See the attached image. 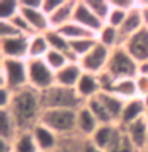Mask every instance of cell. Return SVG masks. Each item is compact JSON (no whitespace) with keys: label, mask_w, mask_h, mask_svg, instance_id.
<instances>
[{"label":"cell","mask_w":148,"mask_h":152,"mask_svg":"<svg viewBox=\"0 0 148 152\" xmlns=\"http://www.w3.org/2000/svg\"><path fill=\"white\" fill-rule=\"evenodd\" d=\"M123 128V126H121ZM126 131V134L129 136V139L132 141V144L137 147L139 152H143L147 149V144H148V120L145 117L140 118V120L131 123L123 128Z\"/></svg>","instance_id":"cell-17"},{"label":"cell","mask_w":148,"mask_h":152,"mask_svg":"<svg viewBox=\"0 0 148 152\" xmlns=\"http://www.w3.org/2000/svg\"><path fill=\"white\" fill-rule=\"evenodd\" d=\"M62 2H64V0H42V10L48 16H51L57 8L62 5Z\"/></svg>","instance_id":"cell-40"},{"label":"cell","mask_w":148,"mask_h":152,"mask_svg":"<svg viewBox=\"0 0 148 152\" xmlns=\"http://www.w3.org/2000/svg\"><path fill=\"white\" fill-rule=\"evenodd\" d=\"M110 53H112V50H108L104 45L97 43L96 47H94L86 56H83L78 63H80L81 69H83L84 72L99 75V74L105 72L107 64H108V59H110Z\"/></svg>","instance_id":"cell-8"},{"label":"cell","mask_w":148,"mask_h":152,"mask_svg":"<svg viewBox=\"0 0 148 152\" xmlns=\"http://www.w3.org/2000/svg\"><path fill=\"white\" fill-rule=\"evenodd\" d=\"M49 43L45 34H34L29 39V59H40L48 55Z\"/></svg>","instance_id":"cell-23"},{"label":"cell","mask_w":148,"mask_h":152,"mask_svg":"<svg viewBox=\"0 0 148 152\" xmlns=\"http://www.w3.org/2000/svg\"><path fill=\"white\" fill-rule=\"evenodd\" d=\"M120 133H121V126L118 125V123H113V125H100L96 130V133L91 136L89 141H91L94 146H97L99 149L107 152Z\"/></svg>","instance_id":"cell-16"},{"label":"cell","mask_w":148,"mask_h":152,"mask_svg":"<svg viewBox=\"0 0 148 152\" xmlns=\"http://www.w3.org/2000/svg\"><path fill=\"white\" fill-rule=\"evenodd\" d=\"M32 136H34L40 152H54L61 142V136H57L54 131L48 128L46 125H43L42 122L37 126H34Z\"/></svg>","instance_id":"cell-13"},{"label":"cell","mask_w":148,"mask_h":152,"mask_svg":"<svg viewBox=\"0 0 148 152\" xmlns=\"http://www.w3.org/2000/svg\"><path fill=\"white\" fill-rule=\"evenodd\" d=\"M107 152H139L137 147L132 144V141L126 134V131L121 128V133L118 134V138L115 139V142L110 146V149Z\"/></svg>","instance_id":"cell-35"},{"label":"cell","mask_w":148,"mask_h":152,"mask_svg":"<svg viewBox=\"0 0 148 152\" xmlns=\"http://www.w3.org/2000/svg\"><path fill=\"white\" fill-rule=\"evenodd\" d=\"M75 7L77 2L73 0H64L62 5L49 16V23H51V29H62L64 26L70 24L73 21V15H75Z\"/></svg>","instance_id":"cell-20"},{"label":"cell","mask_w":148,"mask_h":152,"mask_svg":"<svg viewBox=\"0 0 148 152\" xmlns=\"http://www.w3.org/2000/svg\"><path fill=\"white\" fill-rule=\"evenodd\" d=\"M43 102V109H70L78 110L83 107L86 102L78 96L75 88H67V87H59L53 85L51 88L45 90L40 93Z\"/></svg>","instance_id":"cell-2"},{"label":"cell","mask_w":148,"mask_h":152,"mask_svg":"<svg viewBox=\"0 0 148 152\" xmlns=\"http://www.w3.org/2000/svg\"><path fill=\"white\" fill-rule=\"evenodd\" d=\"M19 133H21V130H19L11 110L0 109V139L13 142Z\"/></svg>","instance_id":"cell-21"},{"label":"cell","mask_w":148,"mask_h":152,"mask_svg":"<svg viewBox=\"0 0 148 152\" xmlns=\"http://www.w3.org/2000/svg\"><path fill=\"white\" fill-rule=\"evenodd\" d=\"M147 149H148V144H147ZM147 149H145V151H147Z\"/></svg>","instance_id":"cell-46"},{"label":"cell","mask_w":148,"mask_h":152,"mask_svg":"<svg viewBox=\"0 0 148 152\" xmlns=\"http://www.w3.org/2000/svg\"><path fill=\"white\" fill-rule=\"evenodd\" d=\"M83 142L84 139L78 134L69 138H61V142L54 152H83Z\"/></svg>","instance_id":"cell-33"},{"label":"cell","mask_w":148,"mask_h":152,"mask_svg":"<svg viewBox=\"0 0 148 152\" xmlns=\"http://www.w3.org/2000/svg\"><path fill=\"white\" fill-rule=\"evenodd\" d=\"M45 35H46V40H48L49 48H51V50L62 51V53H67V55L72 56V51H70V40L65 39L61 31H57V29H49ZM72 58H73V56H72ZM73 59H75V58H73ZM75 61H77V59H75Z\"/></svg>","instance_id":"cell-26"},{"label":"cell","mask_w":148,"mask_h":152,"mask_svg":"<svg viewBox=\"0 0 148 152\" xmlns=\"http://www.w3.org/2000/svg\"><path fill=\"white\" fill-rule=\"evenodd\" d=\"M105 72H108L115 80L135 79L139 74V63L124 50V47H118L110 53Z\"/></svg>","instance_id":"cell-5"},{"label":"cell","mask_w":148,"mask_h":152,"mask_svg":"<svg viewBox=\"0 0 148 152\" xmlns=\"http://www.w3.org/2000/svg\"><path fill=\"white\" fill-rule=\"evenodd\" d=\"M77 93L84 102H88L89 99H94L99 94L102 93V85H100V79L96 74H89V72H83V75L80 77L77 83Z\"/></svg>","instance_id":"cell-12"},{"label":"cell","mask_w":148,"mask_h":152,"mask_svg":"<svg viewBox=\"0 0 148 152\" xmlns=\"http://www.w3.org/2000/svg\"><path fill=\"white\" fill-rule=\"evenodd\" d=\"M14 91L8 87H0V109H10L11 102H13Z\"/></svg>","instance_id":"cell-37"},{"label":"cell","mask_w":148,"mask_h":152,"mask_svg":"<svg viewBox=\"0 0 148 152\" xmlns=\"http://www.w3.org/2000/svg\"><path fill=\"white\" fill-rule=\"evenodd\" d=\"M45 61L48 63V66L53 69L54 72L61 71L62 67H65L69 63H73V59L70 55H67V53H62V51H56V50H49L48 55L45 56Z\"/></svg>","instance_id":"cell-31"},{"label":"cell","mask_w":148,"mask_h":152,"mask_svg":"<svg viewBox=\"0 0 148 152\" xmlns=\"http://www.w3.org/2000/svg\"><path fill=\"white\" fill-rule=\"evenodd\" d=\"M99 99L102 101V104L105 106V109L108 110V114L113 117V120L116 123H120V118H121V114H123V109H124V104L126 101L118 98L116 94L113 93H100L99 94Z\"/></svg>","instance_id":"cell-22"},{"label":"cell","mask_w":148,"mask_h":152,"mask_svg":"<svg viewBox=\"0 0 148 152\" xmlns=\"http://www.w3.org/2000/svg\"><path fill=\"white\" fill-rule=\"evenodd\" d=\"M143 26V19H142V13H140V8H139V2H137V7L132 8V10L127 13L124 23L123 26L120 27V37H121V47L124 45V42L127 39H131L134 34H137L139 31L142 29Z\"/></svg>","instance_id":"cell-18"},{"label":"cell","mask_w":148,"mask_h":152,"mask_svg":"<svg viewBox=\"0 0 148 152\" xmlns=\"http://www.w3.org/2000/svg\"><path fill=\"white\" fill-rule=\"evenodd\" d=\"M143 101H145V104H147V110H148V96L143 98Z\"/></svg>","instance_id":"cell-44"},{"label":"cell","mask_w":148,"mask_h":152,"mask_svg":"<svg viewBox=\"0 0 148 152\" xmlns=\"http://www.w3.org/2000/svg\"><path fill=\"white\" fill-rule=\"evenodd\" d=\"M135 85H137L139 96H148V75H137L135 77Z\"/></svg>","instance_id":"cell-39"},{"label":"cell","mask_w":148,"mask_h":152,"mask_svg":"<svg viewBox=\"0 0 148 152\" xmlns=\"http://www.w3.org/2000/svg\"><path fill=\"white\" fill-rule=\"evenodd\" d=\"M14 35H22V34H19L18 29L10 21H0V39L14 37Z\"/></svg>","instance_id":"cell-38"},{"label":"cell","mask_w":148,"mask_h":152,"mask_svg":"<svg viewBox=\"0 0 148 152\" xmlns=\"http://www.w3.org/2000/svg\"><path fill=\"white\" fill-rule=\"evenodd\" d=\"M127 13H129V11L123 10V8H120V7H116V5H113V3H112V11H110L108 19H107L105 24H110V26L120 29V27L123 26V23H124Z\"/></svg>","instance_id":"cell-36"},{"label":"cell","mask_w":148,"mask_h":152,"mask_svg":"<svg viewBox=\"0 0 148 152\" xmlns=\"http://www.w3.org/2000/svg\"><path fill=\"white\" fill-rule=\"evenodd\" d=\"M83 152H105V151H102V149H99L97 146H94L89 139H84V142H83Z\"/></svg>","instance_id":"cell-42"},{"label":"cell","mask_w":148,"mask_h":152,"mask_svg":"<svg viewBox=\"0 0 148 152\" xmlns=\"http://www.w3.org/2000/svg\"><path fill=\"white\" fill-rule=\"evenodd\" d=\"M123 47L137 63L148 61V27H142L137 34L127 39Z\"/></svg>","instance_id":"cell-10"},{"label":"cell","mask_w":148,"mask_h":152,"mask_svg":"<svg viewBox=\"0 0 148 152\" xmlns=\"http://www.w3.org/2000/svg\"><path fill=\"white\" fill-rule=\"evenodd\" d=\"M83 69L78 61L69 63L65 67H62L61 71L56 72V85L59 87H67V88H75L80 77L83 75Z\"/></svg>","instance_id":"cell-19"},{"label":"cell","mask_w":148,"mask_h":152,"mask_svg":"<svg viewBox=\"0 0 148 152\" xmlns=\"http://www.w3.org/2000/svg\"><path fill=\"white\" fill-rule=\"evenodd\" d=\"M100 126L97 118L94 117L91 109L88 106H83L77 110V134L83 139H91V136L96 133V130Z\"/></svg>","instance_id":"cell-14"},{"label":"cell","mask_w":148,"mask_h":152,"mask_svg":"<svg viewBox=\"0 0 148 152\" xmlns=\"http://www.w3.org/2000/svg\"><path fill=\"white\" fill-rule=\"evenodd\" d=\"M10 110L13 114L16 123L21 131H32L42 120L43 115V102L40 91L26 87L22 90L14 91L13 102L10 106Z\"/></svg>","instance_id":"cell-1"},{"label":"cell","mask_w":148,"mask_h":152,"mask_svg":"<svg viewBox=\"0 0 148 152\" xmlns=\"http://www.w3.org/2000/svg\"><path fill=\"white\" fill-rule=\"evenodd\" d=\"M137 75H148V61L139 63V74Z\"/></svg>","instance_id":"cell-43"},{"label":"cell","mask_w":148,"mask_h":152,"mask_svg":"<svg viewBox=\"0 0 148 152\" xmlns=\"http://www.w3.org/2000/svg\"><path fill=\"white\" fill-rule=\"evenodd\" d=\"M73 21L78 23V24H81V26L86 27V29L92 31L94 34H99V31H100L102 27H104V24H105V23H102L96 15H94V11L89 8L88 2H84V0L77 2Z\"/></svg>","instance_id":"cell-11"},{"label":"cell","mask_w":148,"mask_h":152,"mask_svg":"<svg viewBox=\"0 0 148 152\" xmlns=\"http://www.w3.org/2000/svg\"><path fill=\"white\" fill-rule=\"evenodd\" d=\"M145 118H147V120H148V110H147V115H145Z\"/></svg>","instance_id":"cell-45"},{"label":"cell","mask_w":148,"mask_h":152,"mask_svg":"<svg viewBox=\"0 0 148 152\" xmlns=\"http://www.w3.org/2000/svg\"><path fill=\"white\" fill-rule=\"evenodd\" d=\"M88 5L102 23H107L112 11V0H88Z\"/></svg>","instance_id":"cell-34"},{"label":"cell","mask_w":148,"mask_h":152,"mask_svg":"<svg viewBox=\"0 0 148 152\" xmlns=\"http://www.w3.org/2000/svg\"><path fill=\"white\" fill-rule=\"evenodd\" d=\"M43 125L51 128L57 136L69 138L77 134V110L70 109H46L43 110Z\"/></svg>","instance_id":"cell-3"},{"label":"cell","mask_w":148,"mask_h":152,"mask_svg":"<svg viewBox=\"0 0 148 152\" xmlns=\"http://www.w3.org/2000/svg\"><path fill=\"white\" fill-rule=\"evenodd\" d=\"M139 8H140V13H142L143 26L148 27V2H139Z\"/></svg>","instance_id":"cell-41"},{"label":"cell","mask_w":148,"mask_h":152,"mask_svg":"<svg viewBox=\"0 0 148 152\" xmlns=\"http://www.w3.org/2000/svg\"><path fill=\"white\" fill-rule=\"evenodd\" d=\"M21 15L27 19L35 34H46L51 29L49 16L42 10V0H21Z\"/></svg>","instance_id":"cell-7"},{"label":"cell","mask_w":148,"mask_h":152,"mask_svg":"<svg viewBox=\"0 0 148 152\" xmlns=\"http://www.w3.org/2000/svg\"><path fill=\"white\" fill-rule=\"evenodd\" d=\"M11 152H40L32 131H21L11 144Z\"/></svg>","instance_id":"cell-27"},{"label":"cell","mask_w":148,"mask_h":152,"mask_svg":"<svg viewBox=\"0 0 148 152\" xmlns=\"http://www.w3.org/2000/svg\"><path fill=\"white\" fill-rule=\"evenodd\" d=\"M145 115H147V104H145V101H143L142 96H137V98H134V99L126 101L118 125L124 128V126L131 125V123L143 118Z\"/></svg>","instance_id":"cell-15"},{"label":"cell","mask_w":148,"mask_h":152,"mask_svg":"<svg viewBox=\"0 0 148 152\" xmlns=\"http://www.w3.org/2000/svg\"><path fill=\"white\" fill-rule=\"evenodd\" d=\"M29 39L27 35H14L0 39V53L3 59H29Z\"/></svg>","instance_id":"cell-9"},{"label":"cell","mask_w":148,"mask_h":152,"mask_svg":"<svg viewBox=\"0 0 148 152\" xmlns=\"http://www.w3.org/2000/svg\"><path fill=\"white\" fill-rule=\"evenodd\" d=\"M21 13V0H2L0 2V21H10Z\"/></svg>","instance_id":"cell-32"},{"label":"cell","mask_w":148,"mask_h":152,"mask_svg":"<svg viewBox=\"0 0 148 152\" xmlns=\"http://www.w3.org/2000/svg\"><path fill=\"white\" fill-rule=\"evenodd\" d=\"M27 72H29V87L37 91H45L56 85V72L48 66L45 58L40 59H27Z\"/></svg>","instance_id":"cell-6"},{"label":"cell","mask_w":148,"mask_h":152,"mask_svg":"<svg viewBox=\"0 0 148 152\" xmlns=\"http://www.w3.org/2000/svg\"><path fill=\"white\" fill-rule=\"evenodd\" d=\"M86 106L91 109V112L94 114V117L97 118V122L100 125H113V123H116L113 120V117L108 114V110L105 109V106L102 104V101L99 99V96L94 98V99H89L86 102Z\"/></svg>","instance_id":"cell-29"},{"label":"cell","mask_w":148,"mask_h":152,"mask_svg":"<svg viewBox=\"0 0 148 152\" xmlns=\"http://www.w3.org/2000/svg\"><path fill=\"white\" fill-rule=\"evenodd\" d=\"M143 152H148V149H147V151H143Z\"/></svg>","instance_id":"cell-47"},{"label":"cell","mask_w":148,"mask_h":152,"mask_svg":"<svg viewBox=\"0 0 148 152\" xmlns=\"http://www.w3.org/2000/svg\"><path fill=\"white\" fill-rule=\"evenodd\" d=\"M113 94H116L118 98L124 101L134 99V98L139 96L137 91V85H135V79H121L115 82V87H113Z\"/></svg>","instance_id":"cell-25"},{"label":"cell","mask_w":148,"mask_h":152,"mask_svg":"<svg viewBox=\"0 0 148 152\" xmlns=\"http://www.w3.org/2000/svg\"><path fill=\"white\" fill-rule=\"evenodd\" d=\"M99 42H97V37H92V39H80V40H73L70 42V51H72V56L75 58L77 61H80L83 56H86L89 51L96 47Z\"/></svg>","instance_id":"cell-30"},{"label":"cell","mask_w":148,"mask_h":152,"mask_svg":"<svg viewBox=\"0 0 148 152\" xmlns=\"http://www.w3.org/2000/svg\"><path fill=\"white\" fill-rule=\"evenodd\" d=\"M97 42L100 45H104V47H107L108 50H115V48L121 47L120 31L116 27L110 26V24H104V27L97 34Z\"/></svg>","instance_id":"cell-24"},{"label":"cell","mask_w":148,"mask_h":152,"mask_svg":"<svg viewBox=\"0 0 148 152\" xmlns=\"http://www.w3.org/2000/svg\"><path fill=\"white\" fill-rule=\"evenodd\" d=\"M59 31L62 32V35L65 39H69L70 42L80 40V39H92V37H97V34H94L92 31L86 29V27H83L81 24H78L75 21H72L70 24L64 26L62 29H59Z\"/></svg>","instance_id":"cell-28"},{"label":"cell","mask_w":148,"mask_h":152,"mask_svg":"<svg viewBox=\"0 0 148 152\" xmlns=\"http://www.w3.org/2000/svg\"><path fill=\"white\" fill-rule=\"evenodd\" d=\"M0 87H8L13 91L29 87L27 59H3L2 58Z\"/></svg>","instance_id":"cell-4"}]
</instances>
